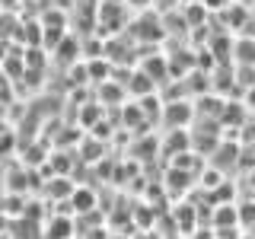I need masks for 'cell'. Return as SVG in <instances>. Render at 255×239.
<instances>
[]
</instances>
